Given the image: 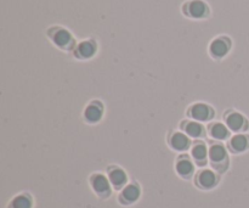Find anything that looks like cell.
I'll list each match as a JSON object with an SVG mask.
<instances>
[{
	"label": "cell",
	"instance_id": "18",
	"mask_svg": "<svg viewBox=\"0 0 249 208\" xmlns=\"http://www.w3.org/2000/svg\"><path fill=\"white\" fill-rule=\"evenodd\" d=\"M207 135L214 141H228L231 138V132L224 122L213 121L207 124Z\"/></svg>",
	"mask_w": 249,
	"mask_h": 208
},
{
	"label": "cell",
	"instance_id": "13",
	"mask_svg": "<svg viewBox=\"0 0 249 208\" xmlns=\"http://www.w3.org/2000/svg\"><path fill=\"white\" fill-rule=\"evenodd\" d=\"M175 172L181 179L190 180L195 177V162L189 153H179L175 158Z\"/></svg>",
	"mask_w": 249,
	"mask_h": 208
},
{
	"label": "cell",
	"instance_id": "2",
	"mask_svg": "<svg viewBox=\"0 0 249 208\" xmlns=\"http://www.w3.org/2000/svg\"><path fill=\"white\" fill-rule=\"evenodd\" d=\"M209 165L219 174H225L230 168V156L226 145L214 141L209 146Z\"/></svg>",
	"mask_w": 249,
	"mask_h": 208
},
{
	"label": "cell",
	"instance_id": "4",
	"mask_svg": "<svg viewBox=\"0 0 249 208\" xmlns=\"http://www.w3.org/2000/svg\"><path fill=\"white\" fill-rule=\"evenodd\" d=\"M181 12L190 19H207L211 16V6L204 0H186L181 5Z\"/></svg>",
	"mask_w": 249,
	"mask_h": 208
},
{
	"label": "cell",
	"instance_id": "9",
	"mask_svg": "<svg viewBox=\"0 0 249 208\" xmlns=\"http://www.w3.org/2000/svg\"><path fill=\"white\" fill-rule=\"evenodd\" d=\"M192 139L185 133H182L180 129H170L167 134V144L170 150L179 153H185L191 150Z\"/></svg>",
	"mask_w": 249,
	"mask_h": 208
},
{
	"label": "cell",
	"instance_id": "10",
	"mask_svg": "<svg viewBox=\"0 0 249 208\" xmlns=\"http://www.w3.org/2000/svg\"><path fill=\"white\" fill-rule=\"evenodd\" d=\"M83 121L89 126L100 123L105 116V104L100 99H91L83 110Z\"/></svg>",
	"mask_w": 249,
	"mask_h": 208
},
{
	"label": "cell",
	"instance_id": "3",
	"mask_svg": "<svg viewBox=\"0 0 249 208\" xmlns=\"http://www.w3.org/2000/svg\"><path fill=\"white\" fill-rule=\"evenodd\" d=\"M186 118L194 119V121L201 122V123H211L215 118V109L208 102L196 101L189 105L185 111Z\"/></svg>",
	"mask_w": 249,
	"mask_h": 208
},
{
	"label": "cell",
	"instance_id": "12",
	"mask_svg": "<svg viewBox=\"0 0 249 208\" xmlns=\"http://www.w3.org/2000/svg\"><path fill=\"white\" fill-rule=\"evenodd\" d=\"M179 129L192 140H203L207 136V127L201 122L184 118L179 122Z\"/></svg>",
	"mask_w": 249,
	"mask_h": 208
},
{
	"label": "cell",
	"instance_id": "1",
	"mask_svg": "<svg viewBox=\"0 0 249 208\" xmlns=\"http://www.w3.org/2000/svg\"><path fill=\"white\" fill-rule=\"evenodd\" d=\"M46 37L56 48L66 51V53H72L77 45V40H75L72 32L66 27L58 26V24L49 27L46 29Z\"/></svg>",
	"mask_w": 249,
	"mask_h": 208
},
{
	"label": "cell",
	"instance_id": "15",
	"mask_svg": "<svg viewBox=\"0 0 249 208\" xmlns=\"http://www.w3.org/2000/svg\"><path fill=\"white\" fill-rule=\"evenodd\" d=\"M141 197V187L138 182L129 183L119 191L118 202L122 206H131L136 204Z\"/></svg>",
	"mask_w": 249,
	"mask_h": 208
},
{
	"label": "cell",
	"instance_id": "6",
	"mask_svg": "<svg viewBox=\"0 0 249 208\" xmlns=\"http://www.w3.org/2000/svg\"><path fill=\"white\" fill-rule=\"evenodd\" d=\"M220 183V174L211 168H201L194 177V184L202 191H211Z\"/></svg>",
	"mask_w": 249,
	"mask_h": 208
},
{
	"label": "cell",
	"instance_id": "19",
	"mask_svg": "<svg viewBox=\"0 0 249 208\" xmlns=\"http://www.w3.org/2000/svg\"><path fill=\"white\" fill-rule=\"evenodd\" d=\"M7 208H33V197L28 192H21L10 200Z\"/></svg>",
	"mask_w": 249,
	"mask_h": 208
},
{
	"label": "cell",
	"instance_id": "11",
	"mask_svg": "<svg viewBox=\"0 0 249 208\" xmlns=\"http://www.w3.org/2000/svg\"><path fill=\"white\" fill-rule=\"evenodd\" d=\"M99 50V44L94 38L83 39L79 43H77L74 50L72 51L73 57L80 61L91 60Z\"/></svg>",
	"mask_w": 249,
	"mask_h": 208
},
{
	"label": "cell",
	"instance_id": "17",
	"mask_svg": "<svg viewBox=\"0 0 249 208\" xmlns=\"http://www.w3.org/2000/svg\"><path fill=\"white\" fill-rule=\"evenodd\" d=\"M226 148H228L229 152L233 153V155H241V153L247 152L249 150V134H233L226 141Z\"/></svg>",
	"mask_w": 249,
	"mask_h": 208
},
{
	"label": "cell",
	"instance_id": "5",
	"mask_svg": "<svg viewBox=\"0 0 249 208\" xmlns=\"http://www.w3.org/2000/svg\"><path fill=\"white\" fill-rule=\"evenodd\" d=\"M223 122L233 134L246 133L249 129L248 118L236 109L226 110L223 113Z\"/></svg>",
	"mask_w": 249,
	"mask_h": 208
},
{
	"label": "cell",
	"instance_id": "8",
	"mask_svg": "<svg viewBox=\"0 0 249 208\" xmlns=\"http://www.w3.org/2000/svg\"><path fill=\"white\" fill-rule=\"evenodd\" d=\"M89 184L94 194L96 195L99 199L107 200L111 197L112 195V185L109 183L107 174H104L101 172L92 173L89 177Z\"/></svg>",
	"mask_w": 249,
	"mask_h": 208
},
{
	"label": "cell",
	"instance_id": "16",
	"mask_svg": "<svg viewBox=\"0 0 249 208\" xmlns=\"http://www.w3.org/2000/svg\"><path fill=\"white\" fill-rule=\"evenodd\" d=\"M190 155L198 167L204 168L209 163V148L204 140H194Z\"/></svg>",
	"mask_w": 249,
	"mask_h": 208
},
{
	"label": "cell",
	"instance_id": "14",
	"mask_svg": "<svg viewBox=\"0 0 249 208\" xmlns=\"http://www.w3.org/2000/svg\"><path fill=\"white\" fill-rule=\"evenodd\" d=\"M107 178L111 183L112 188L117 191H121L124 187L129 184V178L125 170L118 165H109L106 170Z\"/></svg>",
	"mask_w": 249,
	"mask_h": 208
},
{
	"label": "cell",
	"instance_id": "7",
	"mask_svg": "<svg viewBox=\"0 0 249 208\" xmlns=\"http://www.w3.org/2000/svg\"><path fill=\"white\" fill-rule=\"evenodd\" d=\"M232 39L226 34H220L212 39V41L208 45V54L213 60L221 61L230 54L232 49Z\"/></svg>",
	"mask_w": 249,
	"mask_h": 208
}]
</instances>
